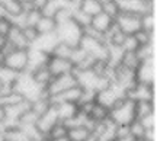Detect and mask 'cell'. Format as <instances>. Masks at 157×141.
<instances>
[{"label": "cell", "mask_w": 157, "mask_h": 141, "mask_svg": "<svg viewBox=\"0 0 157 141\" xmlns=\"http://www.w3.org/2000/svg\"><path fill=\"white\" fill-rule=\"evenodd\" d=\"M12 90H15L17 95L22 96V99L28 101L29 103H32L42 96H48L44 87L35 83V80L32 79V74L29 71H23V73L17 74V79L12 86Z\"/></svg>", "instance_id": "cell-1"}, {"label": "cell", "mask_w": 157, "mask_h": 141, "mask_svg": "<svg viewBox=\"0 0 157 141\" xmlns=\"http://www.w3.org/2000/svg\"><path fill=\"white\" fill-rule=\"evenodd\" d=\"M109 119L115 125H129L135 118V102L124 97L109 111Z\"/></svg>", "instance_id": "cell-2"}, {"label": "cell", "mask_w": 157, "mask_h": 141, "mask_svg": "<svg viewBox=\"0 0 157 141\" xmlns=\"http://www.w3.org/2000/svg\"><path fill=\"white\" fill-rule=\"evenodd\" d=\"M56 34L58 36L60 42H64L68 47L74 48V47L78 45V42L83 36V29L71 19V21H67V22L61 23V25H57Z\"/></svg>", "instance_id": "cell-3"}, {"label": "cell", "mask_w": 157, "mask_h": 141, "mask_svg": "<svg viewBox=\"0 0 157 141\" xmlns=\"http://www.w3.org/2000/svg\"><path fill=\"white\" fill-rule=\"evenodd\" d=\"M78 47L86 54L95 57L96 60H103V61L108 60V45L98 38H92V36H87L83 34L82 40L78 42Z\"/></svg>", "instance_id": "cell-4"}, {"label": "cell", "mask_w": 157, "mask_h": 141, "mask_svg": "<svg viewBox=\"0 0 157 141\" xmlns=\"http://www.w3.org/2000/svg\"><path fill=\"white\" fill-rule=\"evenodd\" d=\"M74 86H78L74 71L61 74V76H56V77L51 79V82L47 86V95L51 97V96L58 95V93L67 90V89H71Z\"/></svg>", "instance_id": "cell-5"}, {"label": "cell", "mask_w": 157, "mask_h": 141, "mask_svg": "<svg viewBox=\"0 0 157 141\" xmlns=\"http://www.w3.org/2000/svg\"><path fill=\"white\" fill-rule=\"evenodd\" d=\"M3 66L16 73H23L28 68V50H12L5 54Z\"/></svg>", "instance_id": "cell-6"}, {"label": "cell", "mask_w": 157, "mask_h": 141, "mask_svg": "<svg viewBox=\"0 0 157 141\" xmlns=\"http://www.w3.org/2000/svg\"><path fill=\"white\" fill-rule=\"evenodd\" d=\"M124 97H127L125 92H122L118 86H115L112 83L109 87L96 93V103H99V105H102V106H105L106 109L111 111L118 102L121 99H124Z\"/></svg>", "instance_id": "cell-7"}, {"label": "cell", "mask_w": 157, "mask_h": 141, "mask_svg": "<svg viewBox=\"0 0 157 141\" xmlns=\"http://www.w3.org/2000/svg\"><path fill=\"white\" fill-rule=\"evenodd\" d=\"M115 23L119 28V31L125 35H134L137 31L141 29V16L119 12V15L115 17Z\"/></svg>", "instance_id": "cell-8"}, {"label": "cell", "mask_w": 157, "mask_h": 141, "mask_svg": "<svg viewBox=\"0 0 157 141\" xmlns=\"http://www.w3.org/2000/svg\"><path fill=\"white\" fill-rule=\"evenodd\" d=\"M135 80L137 83H143V85L156 83V57L140 63V66L135 70Z\"/></svg>", "instance_id": "cell-9"}, {"label": "cell", "mask_w": 157, "mask_h": 141, "mask_svg": "<svg viewBox=\"0 0 157 141\" xmlns=\"http://www.w3.org/2000/svg\"><path fill=\"white\" fill-rule=\"evenodd\" d=\"M156 85H143V83H137V85L127 93V97L131 99L132 102H140V101H154L156 102Z\"/></svg>", "instance_id": "cell-10"}, {"label": "cell", "mask_w": 157, "mask_h": 141, "mask_svg": "<svg viewBox=\"0 0 157 141\" xmlns=\"http://www.w3.org/2000/svg\"><path fill=\"white\" fill-rule=\"evenodd\" d=\"M58 122H60V121H58L57 109L54 105H51L47 112H44L41 116H38L35 127H36V130H38L39 132H42V134H45V135L48 137V132L51 131V128L56 124H58Z\"/></svg>", "instance_id": "cell-11"}, {"label": "cell", "mask_w": 157, "mask_h": 141, "mask_svg": "<svg viewBox=\"0 0 157 141\" xmlns=\"http://www.w3.org/2000/svg\"><path fill=\"white\" fill-rule=\"evenodd\" d=\"M47 67H48V70H50V73L52 77L74 71V66L70 60L58 58V57H54V55H50L48 63H47Z\"/></svg>", "instance_id": "cell-12"}, {"label": "cell", "mask_w": 157, "mask_h": 141, "mask_svg": "<svg viewBox=\"0 0 157 141\" xmlns=\"http://www.w3.org/2000/svg\"><path fill=\"white\" fill-rule=\"evenodd\" d=\"M58 44V36H57L56 32L52 34H45V35H38V38L31 44V48H35V50H39V51H44L47 54L52 52L54 47Z\"/></svg>", "instance_id": "cell-13"}, {"label": "cell", "mask_w": 157, "mask_h": 141, "mask_svg": "<svg viewBox=\"0 0 157 141\" xmlns=\"http://www.w3.org/2000/svg\"><path fill=\"white\" fill-rule=\"evenodd\" d=\"M48 58H50V54L29 47L28 48V68H26V71L31 73V71H34L36 68L42 67V66H47Z\"/></svg>", "instance_id": "cell-14"}, {"label": "cell", "mask_w": 157, "mask_h": 141, "mask_svg": "<svg viewBox=\"0 0 157 141\" xmlns=\"http://www.w3.org/2000/svg\"><path fill=\"white\" fill-rule=\"evenodd\" d=\"M82 92L83 89L80 87V86H74L71 89H67V90L61 92V93H58V95H54L50 97L51 103H77L78 99H80V96H82Z\"/></svg>", "instance_id": "cell-15"}, {"label": "cell", "mask_w": 157, "mask_h": 141, "mask_svg": "<svg viewBox=\"0 0 157 141\" xmlns=\"http://www.w3.org/2000/svg\"><path fill=\"white\" fill-rule=\"evenodd\" d=\"M6 41L10 47H13L15 50H28L29 48V42L26 41L25 35L22 32V28L19 26H12V29L9 31V34L6 36Z\"/></svg>", "instance_id": "cell-16"}, {"label": "cell", "mask_w": 157, "mask_h": 141, "mask_svg": "<svg viewBox=\"0 0 157 141\" xmlns=\"http://www.w3.org/2000/svg\"><path fill=\"white\" fill-rule=\"evenodd\" d=\"M112 23H113L112 17H109L106 13L101 12V13H98V15H95V16L92 17V21H90V28H93L96 32H99V34L103 35L108 29L112 26Z\"/></svg>", "instance_id": "cell-17"}, {"label": "cell", "mask_w": 157, "mask_h": 141, "mask_svg": "<svg viewBox=\"0 0 157 141\" xmlns=\"http://www.w3.org/2000/svg\"><path fill=\"white\" fill-rule=\"evenodd\" d=\"M54 106L57 109V115H58V121L60 122H66L70 118H73L78 111L77 103H66L64 102V103H56Z\"/></svg>", "instance_id": "cell-18"}, {"label": "cell", "mask_w": 157, "mask_h": 141, "mask_svg": "<svg viewBox=\"0 0 157 141\" xmlns=\"http://www.w3.org/2000/svg\"><path fill=\"white\" fill-rule=\"evenodd\" d=\"M0 7L5 10L9 19H15L23 13V6L16 0H0Z\"/></svg>", "instance_id": "cell-19"}, {"label": "cell", "mask_w": 157, "mask_h": 141, "mask_svg": "<svg viewBox=\"0 0 157 141\" xmlns=\"http://www.w3.org/2000/svg\"><path fill=\"white\" fill-rule=\"evenodd\" d=\"M31 74H32V79L35 80V83L39 85L41 87H44L45 90H47V86H48V83H50L51 79H52L48 67H47V66H42V67L31 71Z\"/></svg>", "instance_id": "cell-20"}, {"label": "cell", "mask_w": 157, "mask_h": 141, "mask_svg": "<svg viewBox=\"0 0 157 141\" xmlns=\"http://www.w3.org/2000/svg\"><path fill=\"white\" fill-rule=\"evenodd\" d=\"M156 112V102L154 101H140L135 102V118L141 119Z\"/></svg>", "instance_id": "cell-21"}, {"label": "cell", "mask_w": 157, "mask_h": 141, "mask_svg": "<svg viewBox=\"0 0 157 141\" xmlns=\"http://www.w3.org/2000/svg\"><path fill=\"white\" fill-rule=\"evenodd\" d=\"M36 32L39 35H45V34H52L56 32L57 29V23L54 21V17H48V16H41V19L36 23Z\"/></svg>", "instance_id": "cell-22"}, {"label": "cell", "mask_w": 157, "mask_h": 141, "mask_svg": "<svg viewBox=\"0 0 157 141\" xmlns=\"http://www.w3.org/2000/svg\"><path fill=\"white\" fill-rule=\"evenodd\" d=\"M92 131L87 127H71L67 128V138L70 141H86L90 137Z\"/></svg>", "instance_id": "cell-23"}, {"label": "cell", "mask_w": 157, "mask_h": 141, "mask_svg": "<svg viewBox=\"0 0 157 141\" xmlns=\"http://www.w3.org/2000/svg\"><path fill=\"white\" fill-rule=\"evenodd\" d=\"M61 7H66V0H48L44 7L41 9V15L48 17H54L56 13Z\"/></svg>", "instance_id": "cell-24"}, {"label": "cell", "mask_w": 157, "mask_h": 141, "mask_svg": "<svg viewBox=\"0 0 157 141\" xmlns=\"http://www.w3.org/2000/svg\"><path fill=\"white\" fill-rule=\"evenodd\" d=\"M87 116H89L92 121H95V122H102V121H105V119L109 118V109H106L105 106H102V105H99V103L95 102Z\"/></svg>", "instance_id": "cell-25"}, {"label": "cell", "mask_w": 157, "mask_h": 141, "mask_svg": "<svg viewBox=\"0 0 157 141\" xmlns=\"http://www.w3.org/2000/svg\"><path fill=\"white\" fill-rule=\"evenodd\" d=\"M121 66H124L128 70H132V71L137 70V67L140 66V60L135 54V51H124L122 58H121Z\"/></svg>", "instance_id": "cell-26"}, {"label": "cell", "mask_w": 157, "mask_h": 141, "mask_svg": "<svg viewBox=\"0 0 157 141\" xmlns=\"http://www.w3.org/2000/svg\"><path fill=\"white\" fill-rule=\"evenodd\" d=\"M80 10L89 15L90 17H93L95 15L102 12V3L99 0H83L80 5Z\"/></svg>", "instance_id": "cell-27"}, {"label": "cell", "mask_w": 157, "mask_h": 141, "mask_svg": "<svg viewBox=\"0 0 157 141\" xmlns=\"http://www.w3.org/2000/svg\"><path fill=\"white\" fill-rule=\"evenodd\" d=\"M135 54L138 57L140 63L150 60V58H154L156 57V42L147 44V45H140L137 48V51H135Z\"/></svg>", "instance_id": "cell-28"}, {"label": "cell", "mask_w": 157, "mask_h": 141, "mask_svg": "<svg viewBox=\"0 0 157 141\" xmlns=\"http://www.w3.org/2000/svg\"><path fill=\"white\" fill-rule=\"evenodd\" d=\"M52 103L50 101V96H42V97H39L36 101H34L31 103V109H32V112H35L38 116H41L44 112L48 111V108L51 106Z\"/></svg>", "instance_id": "cell-29"}, {"label": "cell", "mask_w": 157, "mask_h": 141, "mask_svg": "<svg viewBox=\"0 0 157 141\" xmlns=\"http://www.w3.org/2000/svg\"><path fill=\"white\" fill-rule=\"evenodd\" d=\"M17 74L19 73L13 71L10 68L5 67V66H0V80L3 82V85H5L6 87H10L12 89L13 83H15L17 79Z\"/></svg>", "instance_id": "cell-30"}, {"label": "cell", "mask_w": 157, "mask_h": 141, "mask_svg": "<svg viewBox=\"0 0 157 141\" xmlns=\"http://www.w3.org/2000/svg\"><path fill=\"white\" fill-rule=\"evenodd\" d=\"M135 41L138 42V45H147L156 42V32H147L144 29H140L134 34Z\"/></svg>", "instance_id": "cell-31"}, {"label": "cell", "mask_w": 157, "mask_h": 141, "mask_svg": "<svg viewBox=\"0 0 157 141\" xmlns=\"http://www.w3.org/2000/svg\"><path fill=\"white\" fill-rule=\"evenodd\" d=\"M41 16H42L41 12L36 10V9H29V10H26L23 13V28H25V26H32V28H35L38 21L41 19Z\"/></svg>", "instance_id": "cell-32"}, {"label": "cell", "mask_w": 157, "mask_h": 141, "mask_svg": "<svg viewBox=\"0 0 157 141\" xmlns=\"http://www.w3.org/2000/svg\"><path fill=\"white\" fill-rule=\"evenodd\" d=\"M141 29L147 32H156V12L146 13L141 16Z\"/></svg>", "instance_id": "cell-33"}, {"label": "cell", "mask_w": 157, "mask_h": 141, "mask_svg": "<svg viewBox=\"0 0 157 141\" xmlns=\"http://www.w3.org/2000/svg\"><path fill=\"white\" fill-rule=\"evenodd\" d=\"M102 12L103 13H106L109 17H112L113 21H115V17L119 15V6H118L117 0H105L103 3H102Z\"/></svg>", "instance_id": "cell-34"}, {"label": "cell", "mask_w": 157, "mask_h": 141, "mask_svg": "<svg viewBox=\"0 0 157 141\" xmlns=\"http://www.w3.org/2000/svg\"><path fill=\"white\" fill-rule=\"evenodd\" d=\"M71 19H73L82 29H86L87 26H90V21H92V17H90L89 15H86L84 12H82L80 9H77V10H74L73 13H71Z\"/></svg>", "instance_id": "cell-35"}, {"label": "cell", "mask_w": 157, "mask_h": 141, "mask_svg": "<svg viewBox=\"0 0 157 141\" xmlns=\"http://www.w3.org/2000/svg\"><path fill=\"white\" fill-rule=\"evenodd\" d=\"M71 47H68L67 44H64V42H60L58 41V44L54 47V50L51 52V55L54 57H58V58H66V60H70V54H71Z\"/></svg>", "instance_id": "cell-36"}, {"label": "cell", "mask_w": 157, "mask_h": 141, "mask_svg": "<svg viewBox=\"0 0 157 141\" xmlns=\"http://www.w3.org/2000/svg\"><path fill=\"white\" fill-rule=\"evenodd\" d=\"M128 131H129V135L132 137L134 140H137V138H143L144 134H146V130H144V127L141 125V122L138 121V119H134V121L128 125Z\"/></svg>", "instance_id": "cell-37"}, {"label": "cell", "mask_w": 157, "mask_h": 141, "mask_svg": "<svg viewBox=\"0 0 157 141\" xmlns=\"http://www.w3.org/2000/svg\"><path fill=\"white\" fill-rule=\"evenodd\" d=\"M63 137H67V127L63 122H58L48 132V138L50 140H57V138H63Z\"/></svg>", "instance_id": "cell-38"}, {"label": "cell", "mask_w": 157, "mask_h": 141, "mask_svg": "<svg viewBox=\"0 0 157 141\" xmlns=\"http://www.w3.org/2000/svg\"><path fill=\"white\" fill-rule=\"evenodd\" d=\"M71 13H73V12L70 10V9H67V7H61V9L56 13L54 21H56L57 25H61V23L67 22V21H71Z\"/></svg>", "instance_id": "cell-39"}, {"label": "cell", "mask_w": 157, "mask_h": 141, "mask_svg": "<svg viewBox=\"0 0 157 141\" xmlns=\"http://www.w3.org/2000/svg\"><path fill=\"white\" fill-rule=\"evenodd\" d=\"M138 121H140L141 125L144 127V130H156V127H157L156 112H154V113H150V115H147V116L138 119Z\"/></svg>", "instance_id": "cell-40"}, {"label": "cell", "mask_w": 157, "mask_h": 141, "mask_svg": "<svg viewBox=\"0 0 157 141\" xmlns=\"http://www.w3.org/2000/svg\"><path fill=\"white\" fill-rule=\"evenodd\" d=\"M86 55H87V54H86V52H84V51L77 45V47H74L73 50H71V54H70V61L73 63V66L76 67V66H77L78 63L82 61Z\"/></svg>", "instance_id": "cell-41"}, {"label": "cell", "mask_w": 157, "mask_h": 141, "mask_svg": "<svg viewBox=\"0 0 157 141\" xmlns=\"http://www.w3.org/2000/svg\"><path fill=\"white\" fill-rule=\"evenodd\" d=\"M138 47L140 45H138V42L135 41L134 35H127L122 42V45H121V48H122V51H137Z\"/></svg>", "instance_id": "cell-42"}, {"label": "cell", "mask_w": 157, "mask_h": 141, "mask_svg": "<svg viewBox=\"0 0 157 141\" xmlns=\"http://www.w3.org/2000/svg\"><path fill=\"white\" fill-rule=\"evenodd\" d=\"M12 26H13V23H12V21L7 16L0 17V36H5L6 38L7 34H9V31L12 29Z\"/></svg>", "instance_id": "cell-43"}, {"label": "cell", "mask_w": 157, "mask_h": 141, "mask_svg": "<svg viewBox=\"0 0 157 141\" xmlns=\"http://www.w3.org/2000/svg\"><path fill=\"white\" fill-rule=\"evenodd\" d=\"M22 32H23V35H25L26 41L29 42V45L38 38V35H39L38 32H36V29L32 28V26H25V28H22Z\"/></svg>", "instance_id": "cell-44"}, {"label": "cell", "mask_w": 157, "mask_h": 141, "mask_svg": "<svg viewBox=\"0 0 157 141\" xmlns=\"http://www.w3.org/2000/svg\"><path fill=\"white\" fill-rule=\"evenodd\" d=\"M47 2H48V0H32V2H31V6H32V9H36V10L41 12V9L45 6Z\"/></svg>", "instance_id": "cell-45"}, {"label": "cell", "mask_w": 157, "mask_h": 141, "mask_svg": "<svg viewBox=\"0 0 157 141\" xmlns=\"http://www.w3.org/2000/svg\"><path fill=\"white\" fill-rule=\"evenodd\" d=\"M16 2H19V3L23 6V12L32 9V6H31V2H32V0H16Z\"/></svg>", "instance_id": "cell-46"}, {"label": "cell", "mask_w": 157, "mask_h": 141, "mask_svg": "<svg viewBox=\"0 0 157 141\" xmlns=\"http://www.w3.org/2000/svg\"><path fill=\"white\" fill-rule=\"evenodd\" d=\"M6 44H7V41H6L5 36H0V51L3 52V50L6 48Z\"/></svg>", "instance_id": "cell-47"}, {"label": "cell", "mask_w": 157, "mask_h": 141, "mask_svg": "<svg viewBox=\"0 0 157 141\" xmlns=\"http://www.w3.org/2000/svg\"><path fill=\"white\" fill-rule=\"evenodd\" d=\"M112 141H134V138L131 135H127V137H119V138H113Z\"/></svg>", "instance_id": "cell-48"}, {"label": "cell", "mask_w": 157, "mask_h": 141, "mask_svg": "<svg viewBox=\"0 0 157 141\" xmlns=\"http://www.w3.org/2000/svg\"><path fill=\"white\" fill-rule=\"evenodd\" d=\"M6 90H10V87H6V86L3 85V82L0 80V95H2V93H5Z\"/></svg>", "instance_id": "cell-49"}, {"label": "cell", "mask_w": 157, "mask_h": 141, "mask_svg": "<svg viewBox=\"0 0 157 141\" xmlns=\"http://www.w3.org/2000/svg\"><path fill=\"white\" fill-rule=\"evenodd\" d=\"M5 121V108L0 105V122H3Z\"/></svg>", "instance_id": "cell-50"}, {"label": "cell", "mask_w": 157, "mask_h": 141, "mask_svg": "<svg viewBox=\"0 0 157 141\" xmlns=\"http://www.w3.org/2000/svg\"><path fill=\"white\" fill-rule=\"evenodd\" d=\"M3 60H5V54L0 51V66H3Z\"/></svg>", "instance_id": "cell-51"}, {"label": "cell", "mask_w": 157, "mask_h": 141, "mask_svg": "<svg viewBox=\"0 0 157 141\" xmlns=\"http://www.w3.org/2000/svg\"><path fill=\"white\" fill-rule=\"evenodd\" d=\"M50 141H70L67 137H63V138H57V140H50Z\"/></svg>", "instance_id": "cell-52"}, {"label": "cell", "mask_w": 157, "mask_h": 141, "mask_svg": "<svg viewBox=\"0 0 157 141\" xmlns=\"http://www.w3.org/2000/svg\"><path fill=\"white\" fill-rule=\"evenodd\" d=\"M5 16H6L5 10H3V9H2V7H0V17H5Z\"/></svg>", "instance_id": "cell-53"}, {"label": "cell", "mask_w": 157, "mask_h": 141, "mask_svg": "<svg viewBox=\"0 0 157 141\" xmlns=\"http://www.w3.org/2000/svg\"><path fill=\"white\" fill-rule=\"evenodd\" d=\"M93 141H105V140H102V138H98V137L95 135V138H93Z\"/></svg>", "instance_id": "cell-54"}]
</instances>
